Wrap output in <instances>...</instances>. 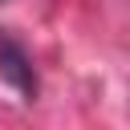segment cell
<instances>
[{"mask_svg": "<svg viewBox=\"0 0 130 130\" xmlns=\"http://www.w3.org/2000/svg\"><path fill=\"white\" fill-rule=\"evenodd\" d=\"M0 81L12 85L24 102L37 98V69H32V57L24 53V45L8 32H0Z\"/></svg>", "mask_w": 130, "mask_h": 130, "instance_id": "cell-1", "label": "cell"}]
</instances>
